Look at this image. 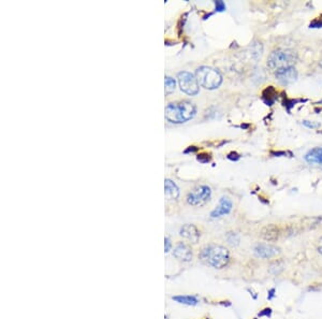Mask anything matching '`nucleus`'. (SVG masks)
<instances>
[{"label":"nucleus","mask_w":322,"mask_h":319,"mask_svg":"<svg viewBox=\"0 0 322 319\" xmlns=\"http://www.w3.org/2000/svg\"><path fill=\"white\" fill-rule=\"evenodd\" d=\"M166 120L172 124H183L194 118L197 108L190 101L171 102L166 107Z\"/></svg>","instance_id":"1"},{"label":"nucleus","mask_w":322,"mask_h":319,"mask_svg":"<svg viewBox=\"0 0 322 319\" xmlns=\"http://www.w3.org/2000/svg\"><path fill=\"white\" fill-rule=\"evenodd\" d=\"M199 258L205 265L215 269H222L228 266L230 261L229 250L221 245L211 244L205 246L199 255Z\"/></svg>","instance_id":"2"},{"label":"nucleus","mask_w":322,"mask_h":319,"mask_svg":"<svg viewBox=\"0 0 322 319\" xmlns=\"http://www.w3.org/2000/svg\"><path fill=\"white\" fill-rule=\"evenodd\" d=\"M297 60V55L292 50H277L272 52L267 58V66L275 73L289 68H293Z\"/></svg>","instance_id":"3"},{"label":"nucleus","mask_w":322,"mask_h":319,"mask_svg":"<svg viewBox=\"0 0 322 319\" xmlns=\"http://www.w3.org/2000/svg\"><path fill=\"white\" fill-rule=\"evenodd\" d=\"M194 76H196L198 80L199 85H201L205 89H216L222 83V77L220 72L214 68H211V67H200V68L197 69Z\"/></svg>","instance_id":"4"},{"label":"nucleus","mask_w":322,"mask_h":319,"mask_svg":"<svg viewBox=\"0 0 322 319\" xmlns=\"http://www.w3.org/2000/svg\"><path fill=\"white\" fill-rule=\"evenodd\" d=\"M178 81L180 90L189 96H194L199 93L200 85L196 76L188 71H181L178 75Z\"/></svg>","instance_id":"5"},{"label":"nucleus","mask_w":322,"mask_h":319,"mask_svg":"<svg viewBox=\"0 0 322 319\" xmlns=\"http://www.w3.org/2000/svg\"><path fill=\"white\" fill-rule=\"evenodd\" d=\"M212 196V190L209 186L202 185L199 186L196 189H193L191 193L187 195V202L190 205L197 206L202 205L205 202H208Z\"/></svg>","instance_id":"6"},{"label":"nucleus","mask_w":322,"mask_h":319,"mask_svg":"<svg viewBox=\"0 0 322 319\" xmlns=\"http://www.w3.org/2000/svg\"><path fill=\"white\" fill-rule=\"evenodd\" d=\"M279 253L278 247L274 246L272 244H258L256 247H254V254H256L257 257L262 259H270V258H274Z\"/></svg>","instance_id":"7"},{"label":"nucleus","mask_w":322,"mask_h":319,"mask_svg":"<svg viewBox=\"0 0 322 319\" xmlns=\"http://www.w3.org/2000/svg\"><path fill=\"white\" fill-rule=\"evenodd\" d=\"M232 210V202L227 197H222L219 200V203L212 211L211 217L212 218H219L223 215H227Z\"/></svg>","instance_id":"8"},{"label":"nucleus","mask_w":322,"mask_h":319,"mask_svg":"<svg viewBox=\"0 0 322 319\" xmlns=\"http://www.w3.org/2000/svg\"><path fill=\"white\" fill-rule=\"evenodd\" d=\"M173 256L179 261L189 262L192 259V251L187 244L180 242L175 246L173 250Z\"/></svg>","instance_id":"9"},{"label":"nucleus","mask_w":322,"mask_h":319,"mask_svg":"<svg viewBox=\"0 0 322 319\" xmlns=\"http://www.w3.org/2000/svg\"><path fill=\"white\" fill-rule=\"evenodd\" d=\"M180 237H183L192 243H197L200 239V231L194 225L187 224L181 227L179 230Z\"/></svg>","instance_id":"10"},{"label":"nucleus","mask_w":322,"mask_h":319,"mask_svg":"<svg viewBox=\"0 0 322 319\" xmlns=\"http://www.w3.org/2000/svg\"><path fill=\"white\" fill-rule=\"evenodd\" d=\"M276 79L278 80L279 82L283 83V84H291L293 83L296 78H297V72L295 70V68H289V69H286L283 71H279L277 73H275Z\"/></svg>","instance_id":"11"},{"label":"nucleus","mask_w":322,"mask_h":319,"mask_svg":"<svg viewBox=\"0 0 322 319\" xmlns=\"http://www.w3.org/2000/svg\"><path fill=\"white\" fill-rule=\"evenodd\" d=\"M165 194H166V197L169 200H175L179 198V189L174 182H172L171 180H166L165 181Z\"/></svg>","instance_id":"12"},{"label":"nucleus","mask_w":322,"mask_h":319,"mask_svg":"<svg viewBox=\"0 0 322 319\" xmlns=\"http://www.w3.org/2000/svg\"><path fill=\"white\" fill-rule=\"evenodd\" d=\"M305 159L309 163L322 164V147H316V149L308 152V154L305 156Z\"/></svg>","instance_id":"13"},{"label":"nucleus","mask_w":322,"mask_h":319,"mask_svg":"<svg viewBox=\"0 0 322 319\" xmlns=\"http://www.w3.org/2000/svg\"><path fill=\"white\" fill-rule=\"evenodd\" d=\"M262 237L266 241H275L278 238V230L274 226L266 227V228H264L262 231Z\"/></svg>","instance_id":"14"},{"label":"nucleus","mask_w":322,"mask_h":319,"mask_svg":"<svg viewBox=\"0 0 322 319\" xmlns=\"http://www.w3.org/2000/svg\"><path fill=\"white\" fill-rule=\"evenodd\" d=\"M173 300L176 302L185 305H197L198 304V299L192 296H176L173 297Z\"/></svg>","instance_id":"15"},{"label":"nucleus","mask_w":322,"mask_h":319,"mask_svg":"<svg viewBox=\"0 0 322 319\" xmlns=\"http://www.w3.org/2000/svg\"><path fill=\"white\" fill-rule=\"evenodd\" d=\"M165 86H166V94H171L175 90L176 82L175 80L171 77H166L165 79Z\"/></svg>","instance_id":"16"},{"label":"nucleus","mask_w":322,"mask_h":319,"mask_svg":"<svg viewBox=\"0 0 322 319\" xmlns=\"http://www.w3.org/2000/svg\"><path fill=\"white\" fill-rule=\"evenodd\" d=\"M227 240L231 245H233V246H234V245H238L239 242H240L239 237L236 235H234V233H232V232H230L229 235L227 236Z\"/></svg>","instance_id":"17"},{"label":"nucleus","mask_w":322,"mask_h":319,"mask_svg":"<svg viewBox=\"0 0 322 319\" xmlns=\"http://www.w3.org/2000/svg\"><path fill=\"white\" fill-rule=\"evenodd\" d=\"M171 246H172V244H171V241H170V239L166 238L165 239V250H166V253L170 251V249H171Z\"/></svg>","instance_id":"18"},{"label":"nucleus","mask_w":322,"mask_h":319,"mask_svg":"<svg viewBox=\"0 0 322 319\" xmlns=\"http://www.w3.org/2000/svg\"><path fill=\"white\" fill-rule=\"evenodd\" d=\"M271 314H272V310L271 309H264L262 312L259 313V316H261V317L267 316V317H269V316H271Z\"/></svg>","instance_id":"19"},{"label":"nucleus","mask_w":322,"mask_h":319,"mask_svg":"<svg viewBox=\"0 0 322 319\" xmlns=\"http://www.w3.org/2000/svg\"><path fill=\"white\" fill-rule=\"evenodd\" d=\"M303 124L305 125V126H307V127H309V128H317V127L320 126L319 124H314V122H308V120H304Z\"/></svg>","instance_id":"20"},{"label":"nucleus","mask_w":322,"mask_h":319,"mask_svg":"<svg viewBox=\"0 0 322 319\" xmlns=\"http://www.w3.org/2000/svg\"><path fill=\"white\" fill-rule=\"evenodd\" d=\"M216 7H217V10L218 11H222L224 9V4L221 1H217L216 2Z\"/></svg>","instance_id":"21"},{"label":"nucleus","mask_w":322,"mask_h":319,"mask_svg":"<svg viewBox=\"0 0 322 319\" xmlns=\"http://www.w3.org/2000/svg\"><path fill=\"white\" fill-rule=\"evenodd\" d=\"M317 250L319 251V253L322 255V237L320 238V240L318 242V245H317Z\"/></svg>","instance_id":"22"},{"label":"nucleus","mask_w":322,"mask_h":319,"mask_svg":"<svg viewBox=\"0 0 322 319\" xmlns=\"http://www.w3.org/2000/svg\"><path fill=\"white\" fill-rule=\"evenodd\" d=\"M274 292H275V289H271V291H270V294H269V297H267V298H269L270 300H271V299H273V297H274Z\"/></svg>","instance_id":"23"},{"label":"nucleus","mask_w":322,"mask_h":319,"mask_svg":"<svg viewBox=\"0 0 322 319\" xmlns=\"http://www.w3.org/2000/svg\"><path fill=\"white\" fill-rule=\"evenodd\" d=\"M321 66H322V64H321Z\"/></svg>","instance_id":"24"}]
</instances>
